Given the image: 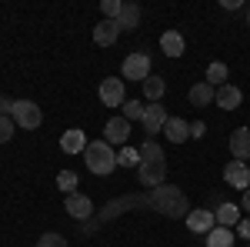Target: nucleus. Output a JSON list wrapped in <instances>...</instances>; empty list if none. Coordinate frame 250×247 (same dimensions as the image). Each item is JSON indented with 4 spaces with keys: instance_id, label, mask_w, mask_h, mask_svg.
<instances>
[{
    "instance_id": "393cba45",
    "label": "nucleus",
    "mask_w": 250,
    "mask_h": 247,
    "mask_svg": "<svg viewBox=\"0 0 250 247\" xmlns=\"http://www.w3.org/2000/svg\"><path fill=\"white\" fill-rule=\"evenodd\" d=\"M117 164H120V167H140V151H137V147H120Z\"/></svg>"
},
{
    "instance_id": "39448f33",
    "label": "nucleus",
    "mask_w": 250,
    "mask_h": 247,
    "mask_svg": "<svg viewBox=\"0 0 250 247\" xmlns=\"http://www.w3.org/2000/svg\"><path fill=\"white\" fill-rule=\"evenodd\" d=\"M67 214L74 217V221H80V224H87V221H94V201L87 197V194H67Z\"/></svg>"
},
{
    "instance_id": "a878e982",
    "label": "nucleus",
    "mask_w": 250,
    "mask_h": 247,
    "mask_svg": "<svg viewBox=\"0 0 250 247\" xmlns=\"http://www.w3.org/2000/svg\"><path fill=\"white\" fill-rule=\"evenodd\" d=\"M57 187L63 190V194H74V187H77V174L74 171H60L57 174Z\"/></svg>"
},
{
    "instance_id": "6ab92c4d",
    "label": "nucleus",
    "mask_w": 250,
    "mask_h": 247,
    "mask_svg": "<svg viewBox=\"0 0 250 247\" xmlns=\"http://www.w3.org/2000/svg\"><path fill=\"white\" fill-rule=\"evenodd\" d=\"M160 47H164V54L167 57H184V34H177V30H167L164 37H160Z\"/></svg>"
},
{
    "instance_id": "20e7f679",
    "label": "nucleus",
    "mask_w": 250,
    "mask_h": 247,
    "mask_svg": "<svg viewBox=\"0 0 250 247\" xmlns=\"http://www.w3.org/2000/svg\"><path fill=\"white\" fill-rule=\"evenodd\" d=\"M150 77V57H147V50H134V54H127L124 60V80H137V84H144Z\"/></svg>"
},
{
    "instance_id": "ddd939ff",
    "label": "nucleus",
    "mask_w": 250,
    "mask_h": 247,
    "mask_svg": "<svg viewBox=\"0 0 250 247\" xmlns=\"http://www.w3.org/2000/svg\"><path fill=\"white\" fill-rule=\"evenodd\" d=\"M87 134L80 131V127H70V131H63V137H60V151L63 154H83L87 151Z\"/></svg>"
},
{
    "instance_id": "f8f14e48",
    "label": "nucleus",
    "mask_w": 250,
    "mask_h": 247,
    "mask_svg": "<svg viewBox=\"0 0 250 247\" xmlns=\"http://www.w3.org/2000/svg\"><path fill=\"white\" fill-rule=\"evenodd\" d=\"M230 154L233 160H244V164L250 160V127H237L230 134Z\"/></svg>"
},
{
    "instance_id": "2f4dec72",
    "label": "nucleus",
    "mask_w": 250,
    "mask_h": 247,
    "mask_svg": "<svg viewBox=\"0 0 250 247\" xmlns=\"http://www.w3.org/2000/svg\"><path fill=\"white\" fill-rule=\"evenodd\" d=\"M10 114H14V100L0 97V117H10Z\"/></svg>"
},
{
    "instance_id": "c756f323",
    "label": "nucleus",
    "mask_w": 250,
    "mask_h": 247,
    "mask_svg": "<svg viewBox=\"0 0 250 247\" xmlns=\"http://www.w3.org/2000/svg\"><path fill=\"white\" fill-rule=\"evenodd\" d=\"M17 131V124H14V117H0V144H7L10 137Z\"/></svg>"
},
{
    "instance_id": "bb28decb",
    "label": "nucleus",
    "mask_w": 250,
    "mask_h": 247,
    "mask_svg": "<svg viewBox=\"0 0 250 247\" xmlns=\"http://www.w3.org/2000/svg\"><path fill=\"white\" fill-rule=\"evenodd\" d=\"M100 10H104V20H117V17H120V10H124V0H104Z\"/></svg>"
},
{
    "instance_id": "1a4fd4ad",
    "label": "nucleus",
    "mask_w": 250,
    "mask_h": 247,
    "mask_svg": "<svg viewBox=\"0 0 250 247\" xmlns=\"http://www.w3.org/2000/svg\"><path fill=\"white\" fill-rule=\"evenodd\" d=\"M184 221H187V227H190L193 234H210V230L217 227V221H213V210H207V207L190 210Z\"/></svg>"
},
{
    "instance_id": "423d86ee",
    "label": "nucleus",
    "mask_w": 250,
    "mask_h": 247,
    "mask_svg": "<svg viewBox=\"0 0 250 247\" xmlns=\"http://www.w3.org/2000/svg\"><path fill=\"white\" fill-rule=\"evenodd\" d=\"M127 137H130V120L127 117H110L107 124H104V140L110 144V147H127Z\"/></svg>"
},
{
    "instance_id": "f704fd0d",
    "label": "nucleus",
    "mask_w": 250,
    "mask_h": 247,
    "mask_svg": "<svg viewBox=\"0 0 250 247\" xmlns=\"http://www.w3.org/2000/svg\"><path fill=\"white\" fill-rule=\"evenodd\" d=\"M247 27H250V7H247Z\"/></svg>"
},
{
    "instance_id": "0eeeda50",
    "label": "nucleus",
    "mask_w": 250,
    "mask_h": 247,
    "mask_svg": "<svg viewBox=\"0 0 250 247\" xmlns=\"http://www.w3.org/2000/svg\"><path fill=\"white\" fill-rule=\"evenodd\" d=\"M100 100H104L107 107H124V104H127L124 80H117V77H107V80L100 84Z\"/></svg>"
},
{
    "instance_id": "c9c22d12",
    "label": "nucleus",
    "mask_w": 250,
    "mask_h": 247,
    "mask_svg": "<svg viewBox=\"0 0 250 247\" xmlns=\"http://www.w3.org/2000/svg\"><path fill=\"white\" fill-rule=\"evenodd\" d=\"M247 247H250V244H247Z\"/></svg>"
},
{
    "instance_id": "9b49d317",
    "label": "nucleus",
    "mask_w": 250,
    "mask_h": 247,
    "mask_svg": "<svg viewBox=\"0 0 250 247\" xmlns=\"http://www.w3.org/2000/svg\"><path fill=\"white\" fill-rule=\"evenodd\" d=\"M167 111L160 107V104H147L144 107V134H160L164 131V124H167Z\"/></svg>"
},
{
    "instance_id": "b1692460",
    "label": "nucleus",
    "mask_w": 250,
    "mask_h": 247,
    "mask_svg": "<svg viewBox=\"0 0 250 247\" xmlns=\"http://www.w3.org/2000/svg\"><path fill=\"white\" fill-rule=\"evenodd\" d=\"M224 80H227V64H220V60L210 64L207 67V84L210 87H224Z\"/></svg>"
},
{
    "instance_id": "f3484780",
    "label": "nucleus",
    "mask_w": 250,
    "mask_h": 247,
    "mask_svg": "<svg viewBox=\"0 0 250 247\" xmlns=\"http://www.w3.org/2000/svg\"><path fill=\"white\" fill-rule=\"evenodd\" d=\"M213 221H217V227H237L240 224V207L237 204H220L213 210Z\"/></svg>"
},
{
    "instance_id": "7ed1b4c3",
    "label": "nucleus",
    "mask_w": 250,
    "mask_h": 247,
    "mask_svg": "<svg viewBox=\"0 0 250 247\" xmlns=\"http://www.w3.org/2000/svg\"><path fill=\"white\" fill-rule=\"evenodd\" d=\"M14 124L23 127V131H37L40 124H43V111H40L34 100H14Z\"/></svg>"
},
{
    "instance_id": "473e14b6",
    "label": "nucleus",
    "mask_w": 250,
    "mask_h": 247,
    "mask_svg": "<svg viewBox=\"0 0 250 247\" xmlns=\"http://www.w3.org/2000/svg\"><path fill=\"white\" fill-rule=\"evenodd\" d=\"M204 131H207L204 120H193V124H190V137H204Z\"/></svg>"
},
{
    "instance_id": "72a5a7b5",
    "label": "nucleus",
    "mask_w": 250,
    "mask_h": 247,
    "mask_svg": "<svg viewBox=\"0 0 250 247\" xmlns=\"http://www.w3.org/2000/svg\"><path fill=\"white\" fill-rule=\"evenodd\" d=\"M240 210H250V190H244V201H240Z\"/></svg>"
},
{
    "instance_id": "c85d7f7f",
    "label": "nucleus",
    "mask_w": 250,
    "mask_h": 247,
    "mask_svg": "<svg viewBox=\"0 0 250 247\" xmlns=\"http://www.w3.org/2000/svg\"><path fill=\"white\" fill-rule=\"evenodd\" d=\"M37 247H67V237H63V234H54V230H50V234H43V237L37 241Z\"/></svg>"
},
{
    "instance_id": "a211bd4d",
    "label": "nucleus",
    "mask_w": 250,
    "mask_h": 247,
    "mask_svg": "<svg viewBox=\"0 0 250 247\" xmlns=\"http://www.w3.org/2000/svg\"><path fill=\"white\" fill-rule=\"evenodd\" d=\"M213 97H217V87H210L207 80H200V84L190 87V104L193 107H207V104H213Z\"/></svg>"
},
{
    "instance_id": "f03ea898",
    "label": "nucleus",
    "mask_w": 250,
    "mask_h": 247,
    "mask_svg": "<svg viewBox=\"0 0 250 247\" xmlns=\"http://www.w3.org/2000/svg\"><path fill=\"white\" fill-rule=\"evenodd\" d=\"M83 164H87L90 174L107 177V174H114V167H117V154H114V147H110L107 140H90L87 151H83Z\"/></svg>"
},
{
    "instance_id": "412c9836",
    "label": "nucleus",
    "mask_w": 250,
    "mask_h": 247,
    "mask_svg": "<svg viewBox=\"0 0 250 247\" xmlns=\"http://www.w3.org/2000/svg\"><path fill=\"white\" fill-rule=\"evenodd\" d=\"M137 151H140V164H167L164 160V147L157 140H144V147H137Z\"/></svg>"
},
{
    "instance_id": "f257e3e1",
    "label": "nucleus",
    "mask_w": 250,
    "mask_h": 247,
    "mask_svg": "<svg viewBox=\"0 0 250 247\" xmlns=\"http://www.w3.org/2000/svg\"><path fill=\"white\" fill-rule=\"evenodd\" d=\"M127 210H154V214H164V217H170V221H180V217H187V214H190V201H187V194H184V190L173 187V184H160V187H154V190L124 194V197L107 201L104 207L97 210L94 221L80 224V230H83V234H94V230H100L104 224H110L114 217L127 214Z\"/></svg>"
},
{
    "instance_id": "4be33fe9",
    "label": "nucleus",
    "mask_w": 250,
    "mask_h": 247,
    "mask_svg": "<svg viewBox=\"0 0 250 247\" xmlns=\"http://www.w3.org/2000/svg\"><path fill=\"white\" fill-rule=\"evenodd\" d=\"M140 87H144V97H147L150 104H157V100L164 97V90H167V84H164V77H157V74H150L147 80H144V84H140Z\"/></svg>"
},
{
    "instance_id": "5701e85b",
    "label": "nucleus",
    "mask_w": 250,
    "mask_h": 247,
    "mask_svg": "<svg viewBox=\"0 0 250 247\" xmlns=\"http://www.w3.org/2000/svg\"><path fill=\"white\" fill-rule=\"evenodd\" d=\"M207 247H233V230L230 227H213L207 234Z\"/></svg>"
},
{
    "instance_id": "aec40b11",
    "label": "nucleus",
    "mask_w": 250,
    "mask_h": 247,
    "mask_svg": "<svg viewBox=\"0 0 250 247\" xmlns=\"http://www.w3.org/2000/svg\"><path fill=\"white\" fill-rule=\"evenodd\" d=\"M117 27H120V30H137V27H140V7H137V3H124V10H120V17H117Z\"/></svg>"
},
{
    "instance_id": "dca6fc26",
    "label": "nucleus",
    "mask_w": 250,
    "mask_h": 247,
    "mask_svg": "<svg viewBox=\"0 0 250 247\" xmlns=\"http://www.w3.org/2000/svg\"><path fill=\"white\" fill-rule=\"evenodd\" d=\"M240 100H244V94H240L233 84L217 87V97H213V104H217V107H224V111H237V107H240Z\"/></svg>"
},
{
    "instance_id": "7c9ffc66",
    "label": "nucleus",
    "mask_w": 250,
    "mask_h": 247,
    "mask_svg": "<svg viewBox=\"0 0 250 247\" xmlns=\"http://www.w3.org/2000/svg\"><path fill=\"white\" fill-rule=\"evenodd\" d=\"M237 237H244V241H250V217H240V224H237Z\"/></svg>"
},
{
    "instance_id": "2eb2a0df",
    "label": "nucleus",
    "mask_w": 250,
    "mask_h": 247,
    "mask_svg": "<svg viewBox=\"0 0 250 247\" xmlns=\"http://www.w3.org/2000/svg\"><path fill=\"white\" fill-rule=\"evenodd\" d=\"M117 37H120L117 20H100L94 27V44L97 47H110V44H117Z\"/></svg>"
},
{
    "instance_id": "cd10ccee",
    "label": "nucleus",
    "mask_w": 250,
    "mask_h": 247,
    "mask_svg": "<svg viewBox=\"0 0 250 247\" xmlns=\"http://www.w3.org/2000/svg\"><path fill=\"white\" fill-rule=\"evenodd\" d=\"M120 117H127V120H144V104H140V100H127Z\"/></svg>"
},
{
    "instance_id": "9d476101",
    "label": "nucleus",
    "mask_w": 250,
    "mask_h": 247,
    "mask_svg": "<svg viewBox=\"0 0 250 247\" xmlns=\"http://www.w3.org/2000/svg\"><path fill=\"white\" fill-rule=\"evenodd\" d=\"M164 177H167V164H140V167H137L140 187H160Z\"/></svg>"
},
{
    "instance_id": "4468645a",
    "label": "nucleus",
    "mask_w": 250,
    "mask_h": 247,
    "mask_svg": "<svg viewBox=\"0 0 250 247\" xmlns=\"http://www.w3.org/2000/svg\"><path fill=\"white\" fill-rule=\"evenodd\" d=\"M164 137L170 140V144H184L187 137H190V124L187 120H180V117H167V124H164Z\"/></svg>"
},
{
    "instance_id": "6e6552de",
    "label": "nucleus",
    "mask_w": 250,
    "mask_h": 247,
    "mask_svg": "<svg viewBox=\"0 0 250 247\" xmlns=\"http://www.w3.org/2000/svg\"><path fill=\"white\" fill-rule=\"evenodd\" d=\"M224 180H227L230 187L250 190V167L244 164V160H230V164L224 167Z\"/></svg>"
}]
</instances>
